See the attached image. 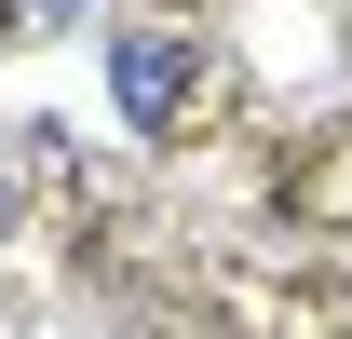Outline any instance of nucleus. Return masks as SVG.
Wrapping results in <instances>:
<instances>
[{"label":"nucleus","mask_w":352,"mask_h":339,"mask_svg":"<svg viewBox=\"0 0 352 339\" xmlns=\"http://www.w3.org/2000/svg\"><path fill=\"white\" fill-rule=\"evenodd\" d=\"M14 217H28V190H14V176H0V245H14Z\"/></svg>","instance_id":"nucleus-3"},{"label":"nucleus","mask_w":352,"mask_h":339,"mask_svg":"<svg viewBox=\"0 0 352 339\" xmlns=\"http://www.w3.org/2000/svg\"><path fill=\"white\" fill-rule=\"evenodd\" d=\"M14 14H28V28H68V14H95V0H14Z\"/></svg>","instance_id":"nucleus-2"},{"label":"nucleus","mask_w":352,"mask_h":339,"mask_svg":"<svg viewBox=\"0 0 352 339\" xmlns=\"http://www.w3.org/2000/svg\"><path fill=\"white\" fill-rule=\"evenodd\" d=\"M109 109L163 136L176 109H190V41H176V28H135V41H109Z\"/></svg>","instance_id":"nucleus-1"}]
</instances>
